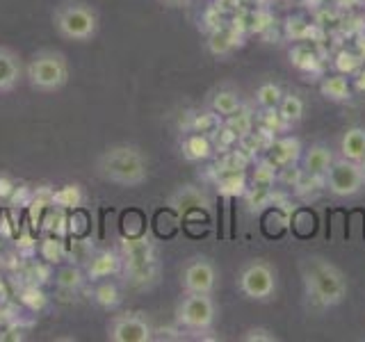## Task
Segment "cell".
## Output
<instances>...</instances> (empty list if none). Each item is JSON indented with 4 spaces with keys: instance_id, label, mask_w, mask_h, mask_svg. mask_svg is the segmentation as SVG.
Wrapping results in <instances>:
<instances>
[{
    "instance_id": "cell-1",
    "label": "cell",
    "mask_w": 365,
    "mask_h": 342,
    "mask_svg": "<svg viewBox=\"0 0 365 342\" xmlns=\"http://www.w3.org/2000/svg\"><path fill=\"white\" fill-rule=\"evenodd\" d=\"M96 174L112 185L140 187L148 178V157L137 144H112L96 157Z\"/></svg>"
},
{
    "instance_id": "cell-2",
    "label": "cell",
    "mask_w": 365,
    "mask_h": 342,
    "mask_svg": "<svg viewBox=\"0 0 365 342\" xmlns=\"http://www.w3.org/2000/svg\"><path fill=\"white\" fill-rule=\"evenodd\" d=\"M308 296L322 308L338 306L347 296V279L334 262L319 256L306 258L302 265Z\"/></svg>"
},
{
    "instance_id": "cell-3",
    "label": "cell",
    "mask_w": 365,
    "mask_h": 342,
    "mask_svg": "<svg viewBox=\"0 0 365 342\" xmlns=\"http://www.w3.org/2000/svg\"><path fill=\"white\" fill-rule=\"evenodd\" d=\"M71 66L68 57L57 48H39L26 62V80L39 94H55L68 85Z\"/></svg>"
},
{
    "instance_id": "cell-4",
    "label": "cell",
    "mask_w": 365,
    "mask_h": 342,
    "mask_svg": "<svg viewBox=\"0 0 365 342\" xmlns=\"http://www.w3.org/2000/svg\"><path fill=\"white\" fill-rule=\"evenodd\" d=\"M53 28L66 41L85 43L91 41L98 34L101 19L96 7L83 0H66V3L57 5L53 11Z\"/></svg>"
},
{
    "instance_id": "cell-5",
    "label": "cell",
    "mask_w": 365,
    "mask_h": 342,
    "mask_svg": "<svg viewBox=\"0 0 365 342\" xmlns=\"http://www.w3.org/2000/svg\"><path fill=\"white\" fill-rule=\"evenodd\" d=\"M217 317V306L210 294H194L187 292L176 306V319L182 328L194 331V333H205L210 331Z\"/></svg>"
},
{
    "instance_id": "cell-6",
    "label": "cell",
    "mask_w": 365,
    "mask_h": 342,
    "mask_svg": "<svg viewBox=\"0 0 365 342\" xmlns=\"http://www.w3.org/2000/svg\"><path fill=\"white\" fill-rule=\"evenodd\" d=\"M237 288L247 299L267 301L277 292V271L265 260H251L240 271Z\"/></svg>"
},
{
    "instance_id": "cell-7",
    "label": "cell",
    "mask_w": 365,
    "mask_h": 342,
    "mask_svg": "<svg viewBox=\"0 0 365 342\" xmlns=\"http://www.w3.org/2000/svg\"><path fill=\"white\" fill-rule=\"evenodd\" d=\"M327 187L329 192L338 199H347V197H356V194L365 187V174L361 162H354L347 157H334L329 171H327Z\"/></svg>"
},
{
    "instance_id": "cell-8",
    "label": "cell",
    "mask_w": 365,
    "mask_h": 342,
    "mask_svg": "<svg viewBox=\"0 0 365 342\" xmlns=\"http://www.w3.org/2000/svg\"><path fill=\"white\" fill-rule=\"evenodd\" d=\"M110 342H151L153 326L144 313H121L108 322Z\"/></svg>"
},
{
    "instance_id": "cell-9",
    "label": "cell",
    "mask_w": 365,
    "mask_h": 342,
    "mask_svg": "<svg viewBox=\"0 0 365 342\" xmlns=\"http://www.w3.org/2000/svg\"><path fill=\"white\" fill-rule=\"evenodd\" d=\"M182 290L194 294H212L217 288V267L208 258H190L180 271Z\"/></svg>"
},
{
    "instance_id": "cell-10",
    "label": "cell",
    "mask_w": 365,
    "mask_h": 342,
    "mask_svg": "<svg viewBox=\"0 0 365 342\" xmlns=\"http://www.w3.org/2000/svg\"><path fill=\"white\" fill-rule=\"evenodd\" d=\"M21 80H26L23 57L9 46H0V94L14 91L21 85Z\"/></svg>"
},
{
    "instance_id": "cell-11",
    "label": "cell",
    "mask_w": 365,
    "mask_h": 342,
    "mask_svg": "<svg viewBox=\"0 0 365 342\" xmlns=\"http://www.w3.org/2000/svg\"><path fill=\"white\" fill-rule=\"evenodd\" d=\"M169 208L178 217H187L199 210H210V199L205 194L194 187V185H180L174 194L169 197Z\"/></svg>"
},
{
    "instance_id": "cell-12",
    "label": "cell",
    "mask_w": 365,
    "mask_h": 342,
    "mask_svg": "<svg viewBox=\"0 0 365 342\" xmlns=\"http://www.w3.org/2000/svg\"><path fill=\"white\" fill-rule=\"evenodd\" d=\"M121 269H123V258L119 254H114V251H101L94 258H89L85 274L91 281H101V279L117 276Z\"/></svg>"
},
{
    "instance_id": "cell-13",
    "label": "cell",
    "mask_w": 365,
    "mask_h": 342,
    "mask_svg": "<svg viewBox=\"0 0 365 342\" xmlns=\"http://www.w3.org/2000/svg\"><path fill=\"white\" fill-rule=\"evenodd\" d=\"M269 148V162L274 167H290L292 162L302 157V142L297 137H281V140H272Z\"/></svg>"
},
{
    "instance_id": "cell-14",
    "label": "cell",
    "mask_w": 365,
    "mask_h": 342,
    "mask_svg": "<svg viewBox=\"0 0 365 342\" xmlns=\"http://www.w3.org/2000/svg\"><path fill=\"white\" fill-rule=\"evenodd\" d=\"M331 162H334V153H331L329 146H324V144H313L304 153V171L308 176L324 178Z\"/></svg>"
},
{
    "instance_id": "cell-15",
    "label": "cell",
    "mask_w": 365,
    "mask_h": 342,
    "mask_svg": "<svg viewBox=\"0 0 365 342\" xmlns=\"http://www.w3.org/2000/svg\"><path fill=\"white\" fill-rule=\"evenodd\" d=\"M235 46H240V32H237V28H231V26L215 28L208 37V51L215 57L231 55L235 51Z\"/></svg>"
},
{
    "instance_id": "cell-16",
    "label": "cell",
    "mask_w": 365,
    "mask_h": 342,
    "mask_svg": "<svg viewBox=\"0 0 365 342\" xmlns=\"http://www.w3.org/2000/svg\"><path fill=\"white\" fill-rule=\"evenodd\" d=\"M180 153L185 160H190V162H201V160H208L215 153V146L205 133H192L182 140Z\"/></svg>"
},
{
    "instance_id": "cell-17",
    "label": "cell",
    "mask_w": 365,
    "mask_h": 342,
    "mask_svg": "<svg viewBox=\"0 0 365 342\" xmlns=\"http://www.w3.org/2000/svg\"><path fill=\"white\" fill-rule=\"evenodd\" d=\"M340 155L354 160V162H361L365 157V128L361 125H354L349 128L340 140Z\"/></svg>"
},
{
    "instance_id": "cell-18",
    "label": "cell",
    "mask_w": 365,
    "mask_h": 342,
    "mask_svg": "<svg viewBox=\"0 0 365 342\" xmlns=\"http://www.w3.org/2000/svg\"><path fill=\"white\" fill-rule=\"evenodd\" d=\"M208 108L215 114H220V117L226 119L228 114H233L242 108V98H240V94L233 89H217V91H212V96L208 100Z\"/></svg>"
},
{
    "instance_id": "cell-19",
    "label": "cell",
    "mask_w": 365,
    "mask_h": 342,
    "mask_svg": "<svg viewBox=\"0 0 365 342\" xmlns=\"http://www.w3.org/2000/svg\"><path fill=\"white\" fill-rule=\"evenodd\" d=\"M319 94H322L327 100L340 103V100H347L351 96V87L347 83V78L342 73H338V76L324 78L322 83H319Z\"/></svg>"
},
{
    "instance_id": "cell-20",
    "label": "cell",
    "mask_w": 365,
    "mask_h": 342,
    "mask_svg": "<svg viewBox=\"0 0 365 342\" xmlns=\"http://www.w3.org/2000/svg\"><path fill=\"white\" fill-rule=\"evenodd\" d=\"M279 117L285 125H292V123H299L304 117V100L297 96V94H285L279 103Z\"/></svg>"
},
{
    "instance_id": "cell-21",
    "label": "cell",
    "mask_w": 365,
    "mask_h": 342,
    "mask_svg": "<svg viewBox=\"0 0 365 342\" xmlns=\"http://www.w3.org/2000/svg\"><path fill=\"white\" fill-rule=\"evenodd\" d=\"M94 301L101 306V308H108V311H112V308H117L121 304V292H119V285L112 283V281H103L96 285L94 290Z\"/></svg>"
},
{
    "instance_id": "cell-22",
    "label": "cell",
    "mask_w": 365,
    "mask_h": 342,
    "mask_svg": "<svg viewBox=\"0 0 365 342\" xmlns=\"http://www.w3.org/2000/svg\"><path fill=\"white\" fill-rule=\"evenodd\" d=\"M224 125H226V128H231L237 135V140H240V137H245V135L251 133V125H254V114H251V110L247 105H242L237 112L228 114Z\"/></svg>"
},
{
    "instance_id": "cell-23",
    "label": "cell",
    "mask_w": 365,
    "mask_h": 342,
    "mask_svg": "<svg viewBox=\"0 0 365 342\" xmlns=\"http://www.w3.org/2000/svg\"><path fill=\"white\" fill-rule=\"evenodd\" d=\"M217 187H220L222 194H228V197H240V194H247L245 171H231V174H220V178H217Z\"/></svg>"
},
{
    "instance_id": "cell-24",
    "label": "cell",
    "mask_w": 365,
    "mask_h": 342,
    "mask_svg": "<svg viewBox=\"0 0 365 342\" xmlns=\"http://www.w3.org/2000/svg\"><path fill=\"white\" fill-rule=\"evenodd\" d=\"M85 201V194L80 185H64L62 190L53 192V205L57 208H78Z\"/></svg>"
},
{
    "instance_id": "cell-25",
    "label": "cell",
    "mask_w": 365,
    "mask_h": 342,
    "mask_svg": "<svg viewBox=\"0 0 365 342\" xmlns=\"http://www.w3.org/2000/svg\"><path fill=\"white\" fill-rule=\"evenodd\" d=\"M281 98H283V91H281L279 85H274V83L260 85L258 91H256V103H258L260 110H277Z\"/></svg>"
},
{
    "instance_id": "cell-26",
    "label": "cell",
    "mask_w": 365,
    "mask_h": 342,
    "mask_svg": "<svg viewBox=\"0 0 365 342\" xmlns=\"http://www.w3.org/2000/svg\"><path fill=\"white\" fill-rule=\"evenodd\" d=\"M363 66V55L359 53H351V51H340L334 60V68L342 76H351V73H359Z\"/></svg>"
},
{
    "instance_id": "cell-27",
    "label": "cell",
    "mask_w": 365,
    "mask_h": 342,
    "mask_svg": "<svg viewBox=\"0 0 365 342\" xmlns=\"http://www.w3.org/2000/svg\"><path fill=\"white\" fill-rule=\"evenodd\" d=\"M290 60L297 68H302V71H315L317 68V57L308 48H294L290 53Z\"/></svg>"
},
{
    "instance_id": "cell-28",
    "label": "cell",
    "mask_w": 365,
    "mask_h": 342,
    "mask_svg": "<svg viewBox=\"0 0 365 342\" xmlns=\"http://www.w3.org/2000/svg\"><path fill=\"white\" fill-rule=\"evenodd\" d=\"M83 271L80 269H76V267H66V269H62L60 271V276H57V285L60 288H66V290H76V288H80L83 285Z\"/></svg>"
},
{
    "instance_id": "cell-29",
    "label": "cell",
    "mask_w": 365,
    "mask_h": 342,
    "mask_svg": "<svg viewBox=\"0 0 365 342\" xmlns=\"http://www.w3.org/2000/svg\"><path fill=\"white\" fill-rule=\"evenodd\" d=\"M32 197H34V190L30 185H16L14 194L9 197V205H14V208H26V205L32 203Z\"/></svg>"
},
{
    "instance_id": "cell-30",
    "label": "cell",
    "mask_w": 365,
    "mask_h": 342,
    "mask_svg": "<svg viewBox=\"0 0 365 342\" xmlns=\"http://www.w3.org/2000/svg\"><path fill=\"white\" fill-rule=\"evenodd\" d=\"M21 301L26 304V306H30L32 311H37V308H41V306L46 304V296H43V292L37 290V288H28V290H23Z\"/></svg>"
},
{
    "instance_id": "cell-31",
    "label": "cell",
    "mask_w": 365,
    "mask_h": 342,
    "mask_svg": "<svg viewBox=\"0 0 365 342\" xmlns=\"http://www.w3.org/2000/svg\"><path fill=\"white\" fill-rule=\"evenodd\" d=\"M242 340H247V342H274L277 338H274L267 328L256 326V328H249L247 333L242 336Z\"/></svg>"
},
{
    "instance_id": "cell-32",
    "label": "cell",
    "mask_w": 365,
    "mask_h": 342,
    "mask_svg": "<svg viewBox=\"0 0 365 342\" xmlns=\"http://www.w3.org/2000/svg\"><path fill=\"white\" fill-rule=\"evenodd\" d=\"M41 254L46 260H51V262H57L62 256V244L60 242H55V239H46V242L41 244Z\"/></svg>"
},
{
    "instance_id": "cell-33",
    "label": "cell",
    "mask_w": 365,
    "mask_h": 342,
    "mask_svg": "<svg viewBox=\"0 0 365 342\" xmlns=\"http://www.w3.org/2000/svg\"><path fill=\"white\" fill-rule=\"evenodd\" d=\"M14 190H16L14 178L9 174H0V203H7L11 194H14Z\"/></svg>"
},
{
    "instance_id": "cell-34",
    "label": "cell",
    "mask_w": 365,
    "mask_h": 342,
    "mask_svg": "<svg viewBox=\"0 0 365 342\" xmlns=\"http://www.w3.org/2000/svg\"><path fill=\"white\" fill-rule=\"evenodd\" d=\"M215 7L222 11H226V14H233V11L240 9V0H215Z\"/></svg>"
},
{
    "instance_id": "cell-35",
    "label": "cell",
    "mask_w": 365,
    "mask_h": 342,
    "mask_svg": "<svg viewBox=\"0 0 365 342\" xmlns=\"http://www.w3.org/2000/svg\"><path fill=\"white\" fill-rule=\"evenodd\" d=\"M354 87H356L359 91H365V68H363V71H359V78L354 80Z\"/></svg>"
},
{
    "instance_id": "cell-36",
    "label": "cell",
    "mask_w": 365,
    "mask_h": 342,
    "mask_svg": "<svg viewBox=\"0 0 365 342\" xmlns=\"http://www.w3.org/2000/svg\"><path fill=\"white\" fill-rule=\"evenodd\" d=\"M163 5H169V7H180V5H185L190 3V0H160Z\"/></svg>"
},
{
    "instance_id": "cell-37",
    "label": "cell",
    "mask_w": 365,
    "mask_h": 342,
    "mask_svg": "<svg viewBox=\"0 0 365 342\" xmlns=\"http://www.w3.org/2000/svg\"><path fill=\"white\" fill-rule=\"evenodd\" d=\"M361 167H363V174H365V157L361 160Z\"/></svg>"
}]
</instances>
